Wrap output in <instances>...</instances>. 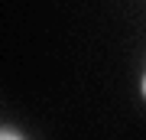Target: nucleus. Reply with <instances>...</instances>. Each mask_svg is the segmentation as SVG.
Segmentation results:
<instances>
[{
    "label": "nucleus",
    "instance_id": "nucleus-1",
    "mask_svg": "<svg viewBox=\"0 0 146 140\" xmlns=\"http://www.w3.org/2000/svg\"><path fill=\"white\" fill-rule=\"evenodd\" d=\"M0 137H23L20 130H13V127H0Z\"/></svg>",
    "mask_w": 146,
    "mask_h": 140
},
{
    "label": "nucleus",
    "instance_id": "nucleus-2",
    "mask_svg": "<svg viewBox=\"0 0 146 140\" xmlns=\"http://www.w3.org/2000/svg\"><path fill=\"white\" fill-rule=\"evenodd\" d=\"M143 98H146V75H143Z\"/></svg>",
    "mask_w": 146,
    "mask_h": 140
}]
</instances>
